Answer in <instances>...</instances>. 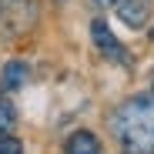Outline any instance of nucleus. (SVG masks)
<instances>
[{"label":"nucleus","instance_id":"nucleus-1","mask_svg":"<svg viewBox=\"0 0 154 154\" xmlns=\"http://www.w3.org/2000/svg\"><path fill=\"white\" fill-rule=\"evenodd\" d=\"M114 131L131 154H154V97H134L117 107Z\"/></svg>","mask_w":154,"mask_h":154},{"label":"nucleus","instance_id":"nucleus-2","mask_svg":"<svg viewBox=\"0 0 154 154\" xmlns=\"http://www.w3.org/2000/svg\"><path fill=\"white\" fill-rule=\"evenodd\" d=\"M34 20H37L34 0H0V37L23 34Z\"/></svg>","mask_w":154,"mask_h":154},{"label":"nucleus","instance_id":"nucleus-3","mask_svg":"<svg viewBox=\"0 0 154 154\" xmlns=\"http://www.w3.org/2000/svg\"><path fill=\"white\" fill-rule=\"evenodd\" d=\"M91 37H94L97 50H100L104 57H114V60H121V57H124V50H121L117 37L111 34V27H107L104 20H94V23H91Z\"/></svg>","mask_w":154,"mask_h":154},{"label":"nucleus","instance_id":"nucleus-4","mask_svg":"<svg viewBox=\"0 0 154 154\" xmlns=\"http://www.w3.org/2000/svg\"><path fill=\"white\" fill-rule=\"evenodd\" d=\"M117 17L127 23V27H144L147 23V0H121L117 4Z\"/></svg>","mask_w":154,"mask_h":154},{"label":"nucleus","instance_id":"nucleus-5","mask_svg":"<svg viewBox=\"0 0 154 154\" xmlns=\"http://www.w3.org/2000/svg\"><path fill=\"white\" fill-rule=\"evenodd\" d=\"M67 154H100V141L91 131H77L67 141Z\"/></svg>","mask_w":154,"mask_h":154},{"label":"nucleus","instance_id":"nucleus-6","mask_svg":"<svg viewBox=\"0 0 154 154\" xmlns=\"http://www.w3.org/2000/svg\"><path fill=\"white\" fill-rule=\"evenodd\" d=\"M27 64H20V60H10L7 67H4V87L7 91H17V87H23L27 84Z\"/></svg>","mask_w":154,"mask_h":154},{"label":"nucleus","instance_id":"nucleus-7","mask_svg":"<svg viewBox=\"0 0 154 154\" xmlns=\"http://www.w3.org/2000/svg\"><path fill=\"white\" fill-rule=\"evenodd\" d=\"M0 154H23V144L17 137H0Z\"/></svg>","mask_w":154,"mask_h":154},{"label":"nucleus","instance_id":"nucleus-8","mask_svg":"<svg viewBox=\"0 0 154 154\" xmlns=\"http://www.w3.org/2000/svg\"><path fill=\"white\" fill-rule=\"evenodd\" d=\"M0 121H4V124H10V121H14V111H10V104H0Z\"/></svg>","mask_w":154,"mask_h":154},{"label":"nucleus","instance_id":"nucleus-9","mask_svg":"<svg viewBox=\"0 0 154 154\" xmlns=\"http://www.w3.org/2000/svg\"><path fill=\"white\" fill-rule=\"evenodd\" d=\"M100 4H114V7H117V4H121V0H100Z\"/></svg>","mask_w":154,"mask_h":154}]
</instances>
